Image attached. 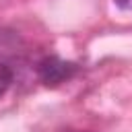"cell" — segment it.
Here are the masks:
<instances>
[{
  "label": "cell",
  "mask_w": 132,
  "mask_h": 132,
  "mask_svg": "<svg viewBox=\"0 0 132 132\" xmlns=\"http://www.w3.org/2000/svg\"><path fill=\"white\" fill-rule=\"evenodd\" d=\"M12 78H14L12 68L6 66V64H0V97L8 91V87L12 85Z\"/></svg>",
  "instance_id": "2"
},
{
  "label": "cell",
  "mask_w": 132,
  "mask_h": 132,
  "mask_svg": "<svg viewBox=\"0 0 132 132\" xmlns=\"http://www.w3.org/2000/svg\"><path fill=\"white\" fill-rule=\"evenodd\" d=\"M62 132H80V130H62Z\"/></svg>",
  "instance_id": "3"
},
{
  "label": "cell",
  "mask_w": 132,
  "mask_h": 132,
  "mask_svg": "<svg viewBox=\"0 0 132 132\" xmlns=\"http://www.w3.org/2000/svg\"><path fill=\"white\" fill-rule=\"evenodd\" d=\"M37 72H39V78H41L47 87H56V85H62V82H66L68 78L74 76L76 64L64 62V60L52 56V58H43V60L39 62Z\"/></svg>",
  "instance_id": "1"
}]
</instances>
